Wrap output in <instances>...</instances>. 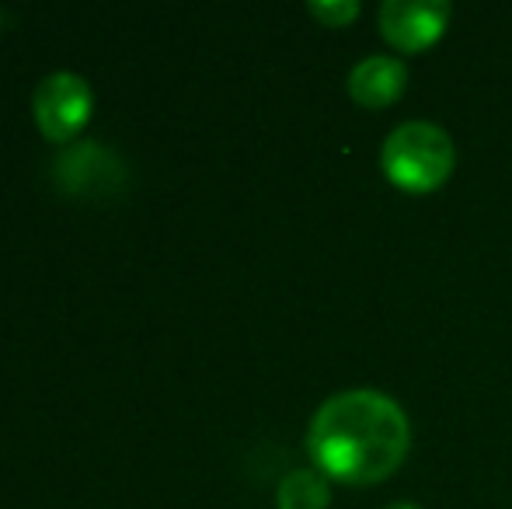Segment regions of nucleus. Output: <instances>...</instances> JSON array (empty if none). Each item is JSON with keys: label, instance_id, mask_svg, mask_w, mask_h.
<instances>
[{"label": "nucleus", "instance_id": "6", "mask_svg": "<svg viewBox=\"0 0 512 509\" xmlns=\"http://www.w3.org/2000/svg\"><path fill=\"white\" fill-rule=\"evenodd\" d=\"M349 98L363 109L377 112L394 105L408 88V67L398 56H366L349 74Z\"/></svg>", "mask_w": 512, "mask_h": 509}, {"label": "nucleus", "instance_id": "7", "mask_svg": "<svg viewBox=\"0 0 512 509\" xmlns=\"http://www.w3.org/2000/svg\"><path fill=\"white\" fill-rule=\"evenodd\" d=\"M331 485L317 468H297L279 482L276 509H328Z\"/></svg>", "mask_w": 512, "mask_h": 509}, {"label": "nucleus", "instance_id": "3", "mask_svg": "<svg viewBox=\"0 0 512 509\" xmlns=\"http://www.w3.org/2000/svg\"><path fill=\"white\" fill-rule=\"evenodd\" d=\"M95 109V95L91 84L74 70H56V74L42 77L39 88L32 95V112L39 133L53 143H70L91 119Z\"/></svg>", "mask_w": 512, "mask_h": 509}, {"label": "nucleus", "instance_id": "2", "mask_svg": "<svg viewBox=\"0 0 512 509\" xmlns=\"http://www.w3.org/2000/svg\"><path fill=\"white\" fill-rule=\"evenodd\" d=\"M380 164L391 185H398L408 196H429L450 182L457 168V150L443 126L411 119L391 129L380 150Z\"/></svg>", "mask_w": 512, "mask_h": 509}, {"label": "nucleus", "instance_id": "4", "mask_svg": "<svg viewBox=\"0 0 512 509\" xmlns=\"http://www.w3.org/2000/svg\"><path fill=\"white\" fill-rule=\"evenodd\" d=\"M53 182L67 196H112L126 182V164L115 157V150L102 147L95 140H77L56 154L53 161Z\"/></svg>", "mask_w": 512, "mask_h": 509}, {"label": "nucleus", "instance_id": "9", "mask_svg": "<svg viewBox=\"0 0 512 509\" xmlns=\"http://www.w3.org/2000/svg\"><path fill=\"white\" fill-rule=\"evenodd\" d=\"M387 509H422L418 503H394V506H387Z\"/></svg>", "mask_w": 512, "mask_h": 509}, {"label": "nucleus", "instance_id": "5", "mask_svg": "<svg viewBox=\"0 0 512 509\" xmlns=\"http://www.w3.org/2000/svg\"><path fill=\"white\" fill-rule=\"evenodd\" d=\"M450 14V4L439 0H387L380 7V35L398 53L415 56L443 39Z\"/></svg>", "mask_w": 512, "mask_h": 509}, {"label": "nucleus", "instance_id": "1", "mask_svg": "<svg viewBox=\"0 0 512 509\" xmlns=\"http://www.w3.org/2000/svg\"><path fill=\"white\" fill-rule=\"evenodd\" d=\"M411 450L408 415L391 394L373 387L338 391L314 412L307 454L328 482L380 485Z\"/></svg>", "mask_w": 512, "mask_h": 509}, {"label": "nucleus", "instance_id": "8", "mask_svg": "<svg viewBox=\"0 0 512 509\" xmlns=\"http://www.w3.org/2000/svg\"><path fill=\"white\" fill-rule=\"evenodd\" d=\"M307 11L321 21L324 28H349L359 18L356 0H310Z\"/></svg>", "mask_w": 512, "mask_h": 509}]
</instances>
